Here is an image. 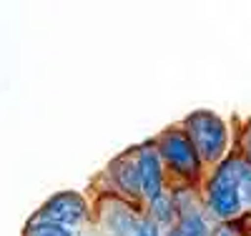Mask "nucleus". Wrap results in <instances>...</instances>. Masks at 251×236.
Instances as JSON below:
<instances>
[{
	"instance_id": "20e7f679",
	"label": "nucleus",
	"mask_w": 251,
	"mask_h": 236,
	"mask_svg": "<svg viewBox=\"0 0 251 236\" xmlns=\"http://www.w3.org/2000/svg\"><path fill=\"white\" fill-rule=\"evenodd\" d=\"M161 154H163L166 161L171 163V168H176L178 174H183V176H194L196 171H199V166H201V158L196 154L194 143L188 141V136H183V133H169V136H163Z\"/></svg>"
},
{
	"instance_id": "f257e3e1",
	"label": "nucleus",
	"mask_w": 251,
	"mask_h": 236,
	"mask_svg": "<svg viewBox=\"0 0 251 236\" xmlns=\"http://www.w3.org/2000/svg\"><path fill=\"white\" fill-rule=\"evenodd\" d=\"M249 163L239 161V158H228L224 161L216 174L208 184V206L216 216L221 219H234L236 213L241 211V181L246 174Z\"/></svg>"
},
{
	"instance_id": "0eeeda50",
	"label": "nucleus",
	"mask_w": 251,
	"mask_h": 236,
	"mask_svg": "<svg viewBox=\"0 0 251 236\" xmlns=\"http://www.w3.org/2000/svg\"><path fill=\"white\" fill-rule=\"evenodd\" d=\"M249 224H251V216H241V219H236V221H228V224L216 226L211 236H246Z\"/></svg>"
},
{
	"instance_id": "7ed1b4c3",
	"label": "nucleus",
	"mask_w": 251,
	"mask_h": 236,
	"mask_svg": "<svg viewBox=\"0 0 251 236\" xmlns=\"http://www.w3.org/2000/svg\"><path fill=\"white\" fill-rule=\"evenodd\" d=\"M83 216H86V201H83V196L73 194V191H63V194L53 196L43 206V211H40V219L43 221L58 224L63 229L80 224Z\"/></svg>"
},
{
	"instance_id": "f03ea898",
	"label": "nucleus",
	"mask_w": 251,
	"mask_h": 236,
	"mask_svg": "<svg viewBox=\"0 0 251 236\" xmlns=\"http://www.w3.org/2000/svg\"><path fill=\"white\" fill-rule=\"evenodd\" d=\"M186 136L194 143L199 158L206 163L219 161L226 151V141H228L226 126L211 111H196L188 116L186 118Z\"/></svg>"
},
{
	"instance_id": "1a4fd4ad",
	"label": "nucleus",
	"mask_w": 251,
	"mask_h": 236,
	"mask_svg": "<svg viewBox=\"0 0 251 236\" xmlns=\"http://www.w3.org/2000/svg\"><path fill=\"white\" fill-rule=\"evenodd\" d=\"M28 236H71L68 229H63L58 224H48V221H38L28 229Z\"/></svg>"
},
{
	"instance_id": "9d476101",
	"label": "nucleus",
	"mask_w": 251,
	"mask_h": 236,
	"mask_svg": "<svg viewBox=\"0 0 251 236\" xmlns=\"http://www.w3.org/2000/svg\"><path fill=\"white\" fill-rule=\"evenodd\" d=\"M153 209H156V213H158V219H163V221H169V219H171V213H174L171 204L166 201L163 196H158V199L153 201Z\"/></svg>"
},
{
	"instance_id": "9b49d317",
	"label": "nucleus",
	"mask_w": 251,
	"mask_h": 236,
	"mask_svg": "<svg viewBox=\"0 0 251 236\" xmlns=\"http://www.w3.org/2000/svg\"><path fill=\"white\" fill-rule=\"evenodd\" d=\"M241 199H244V204H251V166L246 168L244 181H241Z\"/></svg>"
},
{
	"instance_id": "6e6552de",
	"label": "nucleus",
	"mask_w": 251,
	"mask_h": 236,
	"mask_svg": "<svg viewBox=\"0 0 251 236\" xmlns=\"http://www.w3.org/2000/svg\"><path fill=\"white\" fill-rule=\"evenodd\" d=\"M174 234L176 236H206V224L199 216H183Z\"/></svg>"
},
{
	"instance_id": "423d86ee",
	"label": "nucleus",
	"mask_w": 251,
	"mask_h": 236,
	"mask_svg": "<svg viewBox=\"0 0 251 236\" xmlns=\"http://www.w3.org/2000/svg\"><path fill=\"white\" fill-rule=\"evenodd\" d=\"M116 181L128 191V194H138L141 181H138V166L136 163H118L116 166Z\"/></svg>"
},
{
	"instance_id": "ddd939ff",
	"label": "nucleus",
	"mask_w": 251,
	"mask_h": 236,
	"mask_svg": "<svg viewBox=\"0 0 251 236\" xmlns=\"http://www.w3.org/2000/svg\"><path fill=\"white\" fill-rule=\"evenodd\" d=\"M246 148H249V156H251V131H249V136H246Z\"/></svg>"
},
{
	"instance_id": "f8f14e48",
	"label": "nucleus",
	"mask_w": 251,
	"mask_h": 236,
	"mask_svg": "<svg viewBox=\"0 0 251 236\" xmlns=\"http://www.w3.org/2000/svg\"><path fill=\"white\" fill-rule=\"evenodd\" d=\"M136 236H158V229H156L153 221H146V224H141V229H138Z\"/></svg>"
},
{
	"instance_id": "39448f33",
	"label": "nucleus",
	"mask_w": 251,
	"mask_h": 236,
	"mask_svg": "<svg viewBox=\"0 0 251 236\" xmlns=\"http://www.w3.org/2000/svg\"><path fill=\"white\" fill-rule=\"evenodd\" d=\"M138 181H141V191L149 201H156L161 196V161L151 148H143L138 161Z\"/></svg>"
},
{
	"instance_id": "4468645a",
	"label": "nucleus",
	"mask_w": 251,
	"mask_h": 236,
	"mask_svg": "<svg viewBox=\"0 0 251 236\" xmlns=\"http://www.w3.org/2000/svg\"><path fill=\"white\" fill-rule=\"evenodd\" d=\"M171 236H176V234H171Z\"/></svg>"
}]
</instances>
